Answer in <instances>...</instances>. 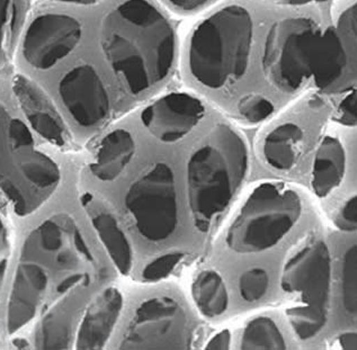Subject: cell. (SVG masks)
<instances>
[{
    "label": "cell",
    "instance_id": "cell-4",
    "mask_svg": "<svg viewBox=\"0 0 357 350\" xmlns=\"http://www.w3.org/2000/svg\"><path fill=\"white\" fill-rule=\"evenodd\" d=\"M252 40L254 22L248 9L223 7L194 29L188 47L190 75L211 89L232 85L247 73Z\"/></svg>",
    "mask_w": 357,
    "mask_h": 350
},
{
    "label": "cell",
    "instance_id": "cell-15",
    "mask_svg": "<svg viewBox=\"0 0 357 350\" xmlns=\"http://www.w3.org/2000/svg\"><path fill=\"white\" fill-rule=\"evenodd\" d=\"M137 151L135 137L126 129L109 132L96 146L89 162V172L97 181L112 183L116 181L131 164Z\"/></svg>",
    "mask_w": 357,
    "mask_h": 350
},
{
    "label": "cell",
    "instance_id": "cell-32",
    "mask_svg": "<svg viewBox=\"0 0 357 350\" xmlns=\"http://www.w3.org/2000/svg\"><path fill=\"white\" fill-rule=\"evenodd\" d=\"M231 344V333L228 329L221 330L208 339L205 344L204 349L208 350H227L230 349Z\"/></svg>",
    "mask_w": 357,
    "mask_h": 350
},
{
    "label": "cell",
    "instance_id": "cell-10",
    "mask_svg": "<svg viewBox=\"0 0 357 350\" xmlns=\"http://www.w3.org/2000/svg\"><path fill=\"white\" fill-rule=\"evenodd\" d=\"M58 89L62 105L80 129H96L109 119V93L93 66L71 68L59 82Z\"/></svg>",
    "mask_w": 357,
    "mask_h": 350
},
{
    "label": "cell",
    "instance_id": "cell-24",
    "mask_svg": "<svg viewBox=\"0 0 357 350\" xmlns=\"http://www.w3.org/2000/svg\"><path fill=\"white\" fill-rule=\"evenodd\" d=\"M342 294L346 312L357 313V248L353 245L346 250L342 265Z\"/></svg>",
    "mask_w": 357,
    "mask_h": 350
},
{
    "label": "cell",
    "instance_id": "cell-5",
    "mask_svg": "<svg viewBox=\"0 0 357 350\" xmlns=\"http://www.w3.org/2000/svg\"><path fill=\"white\" fill-rule=\"evenodd\" d=\"M302 201L296 190L280 183L258 185L234 218L226 243L237 254H257L281 243L299 221Z\"/></svg>",
    "mask_w": 357,
    "mask_h": 350
},
{
    "label": "cell",
    "instance_id": "cell-14",
    "mask_svg": "<svg viewBox=\"0 0 357 350\" xmlns=\"http://www.w3.org/2000/svg\"><path fill=\"white\" fill-rule=\"evenodd\" d=\"M123 295L116 287H107L84 310L77 322L73 348L104 349L123 310Z\"/></svg>",
    "mask_w": 357,
    "mask_h": 350
},
{
    "label": "cell",
    "instance_id": "cell-38",
    "mask_svg": "<svg viewBox=\"0 0 357 350\" xmlns=\"http://www.w3.org/2000/svg\"><path fill=\"white\" fill-rule=\"evenodd\" d=\"M3 231H5V227H3V219L0 216V240L3 239Z\"/></svg>",
    "mask_w": 357,
    "mask_h": 350
},
{
    "label": "cell",
    "instance_id": "cell-26",
    "mask_svg": "<svg viewBox=\"0 0 357 350\" xmlns=\"http://www.w3.org/2000/svg\"><path fill=\"white\" fill-rule=\"evenodd\" d=\"M238 112L249 123H261L273 114L274 106L266 97L250 93L238 102Z\"/></svg>",
    "mask_w": 357,
    "mask_h": 350
},
{
    "label": "cell",
    "instance_id": "cell-17",
    "mask_svg": "<svg viewBox=\"0 0 357 350\" xmlns=\"http://www.w3.org/2000/svg\"><path fill=\"white\" fill-rule=\"evenodd\" d=\"M346 170V153L343 144L335 137H326L314 155L311 186L319 197H327L343 181Z\"/></svg>",
    "mask_w": 357,
    "mask_h": 350
},
{
    "label": "cell",
    "instance_id": "cell-2",
    "mask_svg": "<svg viewBox=\"0 0 357 350\" xmlns=\"http://www.w3.org/2000/svg\"><path fill=\"white\" fill-rule=\"evenodd\" d=\"M345 45L340 32L322 29L307 17L284 18L267 33L264 44V75L278 89L292 93L314 79L317 87L334 86L345 71Z\"/></svg>",
    "mask_w": 357,
    "mask_h": 350
},
{
    "label": "cell",
    "instance_id": "cell-13",
    "mask_svg": "<svg viewBox=\"0 0 357 350\" xmlns=\"http://www.w3.org/2000/svg\"><path fill=\"white\" fill-rule=\"evenodd\" d=\"M13 89L33 131L59 149L70 148V131L43 89L24 76L15 77Z\"/></svg>",
    "mask_w": 357,
    "mask_h": 350
},
{
    "label": "cell",
    "instance_id": "cell-20",
    "mask_svg": "<svg viewBox=\"0 0 357 350\" xmlns=\"http://www.w3.org/2000/svg\"><path fill=\"white\" fill-rule=\"evenodd\" d=\"M192 296L199 312L206 318H218L228 309L226 284L214 271H203L197 275L192 284Z\"/></svg>",
    "mask_w": 357,
    "mask_h": 350
},
{
    "label": "cell",
    "instance_id": "cell-39",
    "mask_svg": "<svg viewBox=\"0 0 357 350\" xmlns=\"http://www.w3.org/2000/svg\"><path fill=\"white\" fill-rule=\"evenodd\" d=\"M0 117H1V111H0Z\"/></svg>",
    "mask_w": 357,
    "mask_h": 350
},
{
    "label": "cell",
    "instance_id": "cell-9",
    "mask_svg": "<svg viewBox=\"0 0 357 350\" xmlns=\"http://www.w3.org/2000/svg\"><path fill=\"white\" fill-rule=\"evenodd\" d=\"M82 36V23L76 17L45 13L38 15L27 27L22 53L31 67L49 70L76 50Z\"/></svg>",
    "mask_w": 357,
    "mask_h": 350
},
{
    "label": "cell",
    "instance_id": "cell-8",
    "mask_svg": "<svg viewBox=\"0 0 357 350\" xmlns=\"http://www.w3.org/2000/svg\"><path fill=\"white\" fill-rule=\"evenodd\" d=\"M331 284V252L322 240H309L283 267L282 289L287 293L300 294L305 307L327 311Z\"/></svg>",
    "mask_w": 357,
    "mask_h": 350
},
{
    "label": "cell",
    "instance_id": "cell-31",
    "mask_svg": "<svg viewBox=\"0 0 357 350\" xmlns=\"http://www.w3.org/2000/svg\"><path fill=\"white\" fill-rule=\"evenodd\" d=\"M14 16V5L12 0H0V50L3 49L8 38Z\"/></svg>",
    "mask_w": 357,
    "mask_h": 350
},
{
    "label": "cell",
    "instance_id": "cell-30",
    "mask_svg": "<svg viewBox=\"0 0 357 350\" xmlns=\"http://www.w3.org/2000/svg\"><path fill=\"white\" fill-rule=\"evenodd\" d=\"M357 93L353 91L340 102L336 119L345 126L356 125Z\"/></svg>",
    "mask_w": 357,
    "mask_h": 350
},
{
    "label": "cell",
    "instance_id": "cell-22",
    "mask_svg": "<svg viewBox=\"0 0 357 350\" xmlns=\"http://www.w3.org/2000/svg\"><path fill=\"white\" fill-rule=\"evenodd\" d=\"M20 170L24 178L38 190H54L61 181L58 164L42 152H33L24 158L20 162Z\"/></svg>",
    "mask_w": 357,
    "mask_h": 350
},
{
    "label": "cell",
    "instance_id": "cell-28",
    "mask_svg": "<svg viewBox=\"0 0 357 350\" xmlns=\"http://www.w3.org/2000/svg\"><path fill=\"white\" fill-rule=\"evenodd\" d=\"M7 135L13 149L20 150L29 148L34 143L32 132L29 126L18 119H12L7 125Z\"/></svg>",
    "mask_w": 357,
    "mask_h": 350
},
{
    "label": "cell",
    "instance_id": "cell-29",
    "mask_svg": "<svg viewBox=\"0 0 357 350\" xmlns=\"http://www.w3.org/2000/svg\"><path fill=\"white\" fill-rule=\"evenodd\" d=\"M335 225L344 232H353L357 228V199L356 196L344 203L335 216Z\"/></svg>",
    "mask_w": 357,
    "mask_h": 350
},
{
    "label": "cell",
    "instance_id": "cell-18",
    "mask_svg": "<svg viewBox=\"0 0 357 350\" xmlns=\"http://www.w3.org/2000/svg\"><path fill=\"white\" fill-rule=\"evenodd\" d=\"M303 135L296 123L276 126L263 141L261 151L265 162L278 172H290L299 159Z\"/></svg>",
    "mask_w": 357,
    "mask_h": 350
},
{
    "label": "cell",
    "instance_id": "cell-6",
    "mask_svg": "<svg viewBox=\"0 0 357 350\" xmlns=\"http://www.w3.org/2000/svg\"><path fill=\"white\" fill-rule=\"evenodd\" d=\"M124 206L139 236L148 243H161L175 234L179 225V201L173 168L158 161L132 181Z\"/></svg>",
    "mask_w": 357,
    "mask_h": 350
},
{
    "label": "cell",
    "instance_id": "cell-1",
    "mask_svg": "<svg viewBox=\"0 0 357 350\" xmlns=\"http://www.w3.org/2000/svg\"><path fill=\"white\" fill-rule=\"evenodd\" d=\"M100 43L107 65L133 95L160 84L175 61L173 24L149 0H126L107 13Z\"/></svg>",
    "mask_w": 357,
    "mask_h": 350
},
{
    "label": "cell",
    "instance_id": "cell-11",
    "mask_svg": "<svg viewBox=\"0 0 357 350\" xmlns=\"http://www.w3.org/2000/svg\"><path fill=\"white\" fill-rule=\"evenodd\" d=\"M205 107L197 97L186 93H170L151 102L141 112L144 129L162 143L179 142L199 125Z\"/></svg>",
    "mask_w": 357,
    "mask_h": 350
},
{
    "label": "cell",
    "instance_id": "cell-23",
    "mask_svg": "<svg viewBox=\"0 0 357 350\" xmlns=\"http://www.w3.org/2000/svg\"><path fill=\"white\" fill-rule=\"evenodd\" d=\"M291 327L301 340H310L321 333L327 324V311L300 305L287 310Z\"/></svg>",
    "mask_w": 357,
    "mask_h": 350
},
{
    "label": "cell",
    "instance_id": "cell-12",
    "mask_svg": "<svg viewBox=\"0 0 357 350\" xmlns=\"http://www.w3.org/2000/svg\"><path fill=\"white\" fill-rule=\"evenodd\" d=\"M50 285V276L41 264L23 261L18 265L9 292L6 329L14 335L38 315Z\"/></svg>",
    "mask_w": 357,
    "mask_h": 350
},
{
    "label": "cell",
    "instance_id": "cell-36",
    "mask_svg": "<svg viewBox=\"0 0 357 350\" xmlns=\"http://www.w3.org/2000/svg\"><path fill=\"white\" fill-rule=\"evenodd\" d=\"M59 3H71V5H79V6H91L100 3L102 0H54Z\"/></svg>",
    "mask_w": 357,
    "mask_h": 350
},
{
    "label": "cell",
    "instance_id": "cell-35",
    "mask_svg": "<svg viewBox=\"0 0 357 350\" xmlns=\"http://www.w3.org/2000/svg\"><path fill=\"white\" fill-rule=\"evenodd\" d=\"M338 344L340 349L357 350V335L356 333H342L338 337Z\"/></svg>",
    "mask_w": 357,
    "mask_h": 350
},
{
    "label": "cell",
    "instance_id": "cell-16",
    "mask_svg": "<svg viewBox=\"0 0 357 350\" xmlns=\"http://www.w3.org/2000/svg\"><path fill=\"white\" fill-rule=\"evenodd\" d=\"M87 213L93 230L109 254L112 263L121 274L129 275L135 260L133 248L116 216L97 203L88 206Z\"/></svg>",
    "mask_w": 357,
    "mask_h": 350
},
{
    "label": "cell",
    "instance_id": "cell-19",
    "mask_svg": "<svg viewBox=\"0 0 357 350\" xmlns=\"http://www.w3.org/2000/svg\"><path fill=\"white\" fill-rule=\"evenodd\" d=\"M67 300L58 304L42 318L36 329V346L38 349H69L73 348L76 317L67 307Z\"/></svg>",
    "mask_w": 357,
    "mask_h": 350
},
{
    "label": "cell",
    "instance_id": "cell-33",
    "mask_svg": "<svg viewBox=\"0 0 357 350\" xmlns=\"http://www.w3.org/2000/svg\"><path fill=\"white\" fill-rule=\"evenodd\" d=\"M340 25L347 36L356 40V6L351 7L344 13L340 18Z\"/></svg>",
    "mask_w": 357,
    "mask_h": 350
},
{
    "label": "cell",
    "instance_id": "cell-25",
    "mask_svg": "<svg viewBox=\"0 0 357 350\" xmlns=\"http://www.w3.org/2000/svg\"><path fill=\"white\" fill-rule=\"evenodd\" d=\"M270 287V276L265 269L254 267L241 274L238 289L246 302H257L265 296Z\"/></svg>",
    "mask_w": 357,
    "mask_h": 350
},
{
    "label": "cell",
    "instance_id": "cell-27",
    "mask_svg": "<svg viewBox=\"0 0 357 350\" xmlns=\"http://www.w3.org/2000/svg\"><path fill=\"white\" fill-rule=\"evenodd\" d=\"M184 259V252L173 251L161 254L155 259L151 260L142 271V278L146 282H157L164 280L168 275L175 271L176 267Z\"/></svg>",
    "mask_w": 357,
    "mask_h": 350
},
{
    "label": "cell",
    "instance_id": "cell-37",
    "mask_svg": "<svg viewBox=\"0 0 357 350\" xmlns=\"http://www.w3.org/2000/svg\"><path fill=\"white\" fill-rule=\"evenodd\" d=\"M287 5H292V6H301V5H307L311 3H322V1H327V0H284Z\"/></svg>",
    "mask_w": 357,
    "mask_h": 350
},
{
    "label": "cell",
    "instance_id": "cell-3",
    "mask_svg": "<svg viewBox=\"0 0 357 350\" xmlns=\"http://www.w3.org/2000/svg\"><path fill=\"white\" fill-rule=\"evenodd\" d=\"M249 169L248 146L237 130L219 124L192 152L186 164L190 214L208 231L231 203Z\"/></svg>",
    "mask_w": 357,
    "mask_h": 350
},
{
    "label": "cell",
    "instance_id": "cell-21",
    "mask_svg": "<svg viewBox=\"0 0 357 350\" xmlns=\"http://www.w3.org/2000/svg\"><path fill=\"white\" fill-rule=\"evenodd\" d=\"M241 349L283 350L287 342L278 324L268 317L252 319L243 329L241 338Z\"/></svg>",
    "mask_w": 357,
    "mask_h": 350
},
{
    "label": "cell",
    "instance_id": "cell-7",
    "mask_svg": "<svg viewBox=\"0 0 357 350\" xmlns=\"http://www.w3.org/2000/svg\"><path fill=\"white\" fill-rule=\"evenodd\" d=\"M190 319L170 295H155L139 304L121 337L120 349H188Z\"/></svg>",
    "mask_w": 357,
    "mask_h": 350
},
{
    "label": "cell",
    "instance_id": "cell-34",
    "mask_svg": "<svg viewBox=\"0 0 357 350\" xmlns=\"http://www.w3.org/2000/svg\"><path fill=\"white\" fill-rule=\"evenodd\" d=\"M167 1L176 8L190 12V10H195L199 7L204 6L205 3L211 0H167Z\"/></svg>",
    "mask_w": 357,
    "mask_h": 350
}]
</instances>
